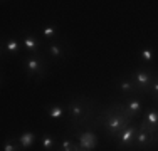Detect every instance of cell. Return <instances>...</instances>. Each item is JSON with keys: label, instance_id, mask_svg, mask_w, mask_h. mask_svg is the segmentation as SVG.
I'll list each match as a JSON object with an SVG mask.
<instances>
[{"label": "cell", "instance_id": "obj_1", "mask_svg": "<svg viewBox=\"0 0 158 151\" xmlns=\"http://www.w3.org/2000/svg\"><path fill=\"white\" fill-rule=\"evenodd\" d=\"M66 111L69 112L71 119L74 121L76 126H84V123L91 118V103L86 101L84 97H77L67 104Z\"/></svg>", "mask_w": 158, "mask_h": 151}, {"label": "cell", "instance_id": "obj_2", "mask_svg": "<svg viewBox=\"0 0 158 151\" xmlns=\"http://www.w3.org/2000/svg\"><path fill=\"white\" fill-rule=\"evenodd\" d=\"M153 74L150 72V71H146V69H138L136 72H135L133 76V81H135V84L138 86V89H140V92H150V88H152V84H153Z\"/></svg>", "mask_w": 158, "mask_h": 151}, {"label": "cell", "instance_id": "obj_3", "mask_svg": "<svg viewBox=\"0 0 158 151\" xmlns=\"http://www.w3.org/2000/svg\"><path fill=\"white\" fill-rule=\"evenodd\" d=\"M76 138L79 141V148L86 151H94L98 146V136L93 131H79L76 133Z\"/></svg>", "mask_w": 158, "mask_h": 151}, {"label": "cell", "instance_id": "obj_4", "mask_svg": "<svg viewBox=\"0 0 158 151\" xmlns=\"http://www.w3.org/2000/svg\"><path fill=\"white\" fill-rule=\"evenodd\" d=\"M24 66L29 74H44V71H46V60L40 55H31V57H27L24 60Z\"/></svg>", "mask_w": 158, "mask_h": 151}, {"label": "cell", "instance_id": "obj_5", "mask_svg": "<svg viewBox=\"0 0 158 151\" xmlns=\"http://www.w3.org/2000/svg\"><path fill=\"white\" fill-rule=\"evenodd\" d=\"M136 133H138V126H128L125 131H121L116 138H118V145L119 148H131L135 145V138H136Z\"/></svg>", "mask_w": 158, "mask_h": 151}, {"label": "cell", "instance_id": "obj_6", "mask_svg": "<svg viewBox=\"0 0 158 151\" xmlns=\"http://www.w3.org/2000/svg\"><path fill=\"white\" fill-rule=\"evenodd\" d=\"M118 88L121 91L125 96H131V94H136L140 92V89H138V86L135 84L133 77H123L118 81Z\"/></svg>", "mask_w": 158, "mask_h": 151}, {"label": "cell", "instance_id": "obj_7", "mask_svg": "<svg viewBox=\"0 0 158 151\" xmlns=\"http://www.w3.org/2000/svg\"><path fill=\"white\" fill-rule=\"evenodd\" d=\"M125 108L128 109V112H130V114L133 116V118H136V116L141 112L143 104H141V101H140V99H128L126 103H125Z\"/></svg>", "mask_w": 158, "mask_h": 151}, {"label": "cell", "instance_id": "obj_8", "mask_svg": "<svg viewBox=\"0 0 158 151\" xmlns=\"http://www.w3.org/2000/svg\"><path fill=\"white\" fill-rule=\"evenodd\" d=\"M24 47L31 52H37L40 49V42L35 35H25L24 37Z\"/></svg>", "mask_w": 158, "mask_h": 151}, {"label": "cell", "instance_id": "obj_9", "mask_svg": "<svg viewBox=\"0 0 158 151\" xmlns=\"http://www.w3.org/2000/svg\"><path fill=\"white\" fill-rule=\"evenodd\" d=\"M34 141H35V134L32 133V131H25V133H22L19 136V143H20L22 148H31L34 145Z\"/></svg>", "mask_w": 158, "mask_h": 151}, {"label": "cell", "instance_id": "obj_10", "mask_svg": "<svg viewBox=\"0 0 158 151\" xmlns=\"http://www.w3.org/2000/svg\"><path fill=\"white\" fill-rule=\"evenodd\" d=\"M64 112H66V108L61 104H54V106H49L47 108V116L51 119H59L64 116Z\"/></svg>", "mask_w": 158, "mask_h": 151}, {"label": "cell", "instance_id": "obj_11", "mask_svg": "<svg viewBox=\"0 0 158 151\" xmlns=\"http://www.w3.org/2000/svg\"><path fill=\"white\" fill-rule=\"evenodd\" d=\"M47 52H49V55H51L52 59H62L64 47H62V45H59V44H49Z\"/></svg>", "mask_w": 158, "mask_h": 151}, {"label": "cell", "instance_id": "obj_12", "mask_svg": "<svg viewBox=\"0 0 158 151\" xmlns=\"http://www.w3.org/2000/svg\"><path fill=\"white\" fill-rule=\"evenodd\" d=\"M143 123L158 128V111L156 109H150V111L145 114V118H143Z\"/></svg>", "mask_w": 158, "mask_h": 151}, {"label": "cell", "instance_id": "obj_13", "mask_svg": "<svg viewBox=\"0 0 158 151\" xmlns=\"http://www.w3.org/2000/svg\"><path fill=\"white\" fill-rule=\"evenodd\" d=\"M20 149H22L20 143H19V141H15L14 138L7 139V141L3 143V151H20Z\"/></svg>", "mask_w": 158, "mask_h": 151}, {"label": "cell", "instance_id": "obj_14", "mask_svg": "<svg viewBox=\"0 0 158 151\" xmlns=\"http://www.w3.org/2000/svg\"><path fill=\"white\" fill-rule=\"evenodd\" d=\"M56 146V141H54V138H52L51 134H44L42 136V148L46 149V151H52V148Z\"/></svg>", "mask_w": 158, "mask_h": 151}, {"label": "cell", "instance_id": "obj_15", "mask_svg": "<svg viewBox=\"0 0 158 151\" xmlns=\"http://www.w3.org/2000/svg\"><path fill=\"white\" fill-rule=\"evenodd\" d=\"M5 49L10 52V54H15V52L19 51V42H17L15 39H9L5 42Z\"/></svg>", "mask_w": 158, "mask_h": 151}, {"label": "cell", "instance_id": "obj_16", "mask_svg": "<svg viewBox=\"0 0 158 151\" xmlns=\"http://www.w3.org/2000/svg\"><path fill=\"white\" fill-rule=\"evenodd\" d=\"M42 34L47 37V39H52V37L56 35V27H54V25H47V27H44Z\"/></svg>", "mask_w": 158, "mask_h": 151}, {"label": "cell", "instance_id": "obj_17", "mask_svg": "<svg viewBox=\"0 0 158 151\" xmlns=\"http://www.w3.org/2000/svg\"><path fill=\"white\" fill-rule=\"evenodd\" d=\"M140 54H141V59L145 60V62H150V60L153 59V52L150 51V49H143Z\"/></svg>", "mask_w": 158, "mask_h": 151}, {"label": "cell", "instance_id": "obj_18", "mask_svg": "<svg viewBox=\"0 0 158 151\" xmlns=\"http://www.w3.org/2000/svg\"><path fill=\"white\" fill-rule=\"evenodd\" d=\"M150 92H152L153 96H156V99H158V76L153 79V84H152V88H150Z\"/></svg>", "mask_w": 158, "mask_h": 151}, {"label": "cell", "instance_id": "obj_19", "mask_svg": "<svg viewBox=\"0 0 158 151\" xmlns=\"http://www.w3.org/2000/svg\"><path fill=\"white\" fill-rule=\"evenodd\" d=\"M77 151H86V149H81V148H79V149H77Z\"/></svg>", "mask_w": 158, "mask_h": 151}]
</instances>
